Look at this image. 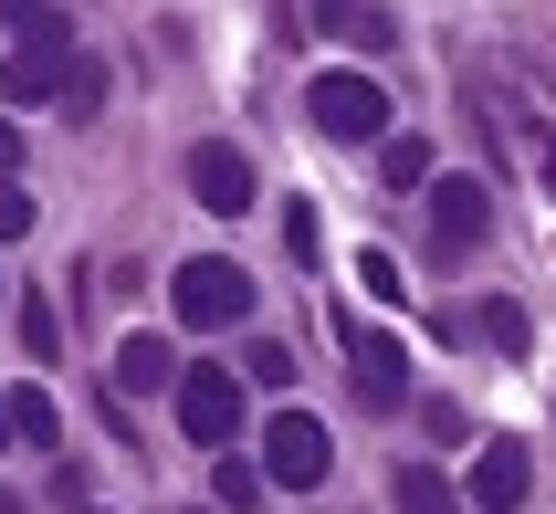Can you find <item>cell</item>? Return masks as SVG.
<instances>
[{
  "instance_id": "1",
  "label": "cell",
  "mask_w": 556,
  "mask_h": 514,
  "mask_svg": "<svg viewBox=\"0 0 556 514\" xmlns=\"http://www.w3.org/2000/svg\"><path fill=\"white\" fill-rule=\"evenodd\" d=\"M305 126L326 137V148H378V126H389V95H378V74H315Z\"/></svg>"
},
{
  "instance_id": "2",
  "label": "cell",
  "mask_w": 556,
  "mask_h": 514,
  "mask_svg": "<svg viewBox=\"0 0 556 514\" xmlns=\"http://www.w3.org/2000/svg\"><path fill=\"white\" fill-rule=\"evenodd\" d=\"M168 304H179V326L220 336V326H242V315H252V273H242V263H220V252H200V263H179Z\"/></svg>"
},
{
  "instance_id": "3",
  "label": "cell",
  "mask_w": 556,
  "mask_h": 514,
  "mask_svg": "<svg viewBox=\"0 0 556 514\" xmlns=\"http://www.w3.org/2000/svg\"><path fill=\"white\" fill-rule=\"evenodd\" d=\"M63 85H74V22H53V11H42V22H31V42L0 63V95H11V105H53Z\"/></svg>"
},
{
  "instance_id": "4",
  "label": "cell",
  "mask_w": 556,
  "mask_h": 514,
  "mask_svg": "<svg viewBox=\"0 0 556 514\" xmlns=\"http://www.w3.org/2000/svg\"><path fill=\"white\" fill-rule=\"evenodd\" d=\"M420 189H431V252H441V263H472L483 231H494V189H483V179H441V168Z\"/></svg>"
},
{
  "instance_id": "5",
  "label": "cell",
  "mask_w": 556,
  "mask_h": 514,
  "mask_svg": "<svg viewBox=\"0 0 556 514\" xmlns=\"http://www.w3.org/2000/svg\"><path fill=\"white\" fill-rule=\"evenodd\" d=\"M168 389H179V430H189V441L220 452V441L242 430V378H231V367H179Z\"/></svg>"
},
{
  "instance_id": "6",
  "label": "cell",
  "mask_w": 556,
  "mask_h": 514,
  "mask_svg": "<svg viewBox=\"0 0 556 514\" xmlns=\"http://www.w3.org/2000/svg\"><path fill=\"white\" fill-rule=\"evenodd\" d=\"M326 462H337L326 421H305V410H274L263 421V484H326Z\"/></svg>"
},
{
  "instance_id": "7",
  "label": "cell",
  "mask_w": 556,
  "mask_h": 514,
  "mask_svg": "<svg viewBox=\"0 0 556 514\" xmlns=\"http://www.w3.org/2000/svg\"><path fill=\"white\" fill-rule=\"evenodd\" d=\"M346 358H357V399L368 410H400L409 399V347L389 326H346Z\"/></svg>"
},
{
  "instance_id": "8",
  "label": "cell",
  "mask_w": 556,
  "mask_h": 514,
  "mask_svg": "<svg viewBox=\"0 0 556 514\" xmlns=\"http://www.w3.org/2000/svg\"><path fill=\"white\" fill-rule=\"evenodd\" d=\"M189 200H200V211H220V221H242L252 211V158L242 148H189Z\"/></svg>"
},
{
  "instance_id": "9",
  "label": "cell",
  "mask_w": 556,
  "mask_h": 514,
  "mask_svg": "<svg viewBox=\"0 0 556 514\" xmlns=\"http://www.w3.org/2000/svg\"><path fill=\"white\" fill-rule=\"evenodd\" d=\"M526 484H535L526 441H483V462H472V493H463V514H515V504H526Z\"/></svg>"
},
{
  "instance_id": "10",
  "label": "cell",
  "mask_w": 556,
  "mask_h": 514,
  "mask_svg": "<svg viewBox=\"0 0 556 514\" xmlns=\"http://www.w3.org/2000/svg\"><path fill=\"white\" fill-rule=\"evenodd\" d=\"M168 378H179V358H168V336H126V347H116V389H126V399L168 389Z\"/></svg>"
},
{
  "instance_id": "11",
  "label": "cell",
  "mask_w": 556,
  "mask_h": 514,
  "mask_svg": "<svg viewBox=\"0 0 556 514\" xmlns=\"http://www.w3.org/2000/svg\"><path fill=\"white\" fill-rule=\"evenodd\" d=\"M389 504H400V514H463V493L441 484L431 462H400V484H389Z\"/></svg>"
},
{
  "instance_id": "12",
  "label": "cell",
  "mask_w": 556,
  "mask_h": 514,
  "mask_svg": "<svg viewBox=\"0 0 556 514\" xmlns=\"http://www.w3.org/2000/svg\"><path fill=\"white\" fill-rule=\"evenodd\" d=\"M11 441H31V452H53V441H63L53 389H11Z\"/></svg>"
},
{
  "instance_id": "13",
  "label": "cell",
  "mask_w": 556,
  "mask_h": 514,
  "mask_svg": "<svg viewBox=\"0 0 556 514\" xmlns=\"http://www.w3.org/2000/svg\"><path fill=\"white\" fill-rule=\"evenodd\" d=\"M472 336H483V347H504V358H526V336H535V326H526V304H504V294H494L483 315H472Z\"/></svg>"
},
{
  "instance_id": "14",
  "label": "cell",
  "mask_w": 556,
  "mask_h": 514,
  "mask_svg": "<svg viewBox=\"0 0 556 514\" xmlns=\"http://www.w3.org/2000/svg\"><path fill=\"white\" fill-rule=\"evenodd\" d=\"M211 493H220V504H231V514H252V504H263V462H242V452H220V473H211Z\"/></svg>"
},
{
  "instance_id": "15",
  "label": "cell",
  "mask_w": 556,
  "mask_h": 514,
  "mask_svg": "<svg viewBox=\"0 0 556 514\" xmlns=\"http://www.w3.org/2000/svg\"><path fill=\"white\" fill-rule=\"evenodd\" d=\"M242 378H263V389H294L305 367H294V347H274V336H252V347H242Z\"/></svg>"
},
{
  "instance_id": "16",
  "label": "cell",
  "mask_w": 556,
  "mask_h": 514,
  "mask_svg": "<svg viewBox=\"0 0 556 514\" xmlns=\"http://www.w3.org/2000/svg\"><path fill=\"white\" fill-rule=\"evenodd\" d=\"M378 168H389V189H420V179H431V137H389Z\"/></svg>"
},
{
  "instance_id": "17",
  "label": "cell",
  "mask_w": 556,
  "mask_h": 514,
  "mask_svg": "<svg viewBox=\"0 0 556 514\" xmlns=\"http://www.w3.org/2000/svg\"><path fill=\"white\" fill-rule=\"evenodd\" d=\"M22 347H31V358H53V347H63V326H53V304H42V294H22Z\"/></svg>"
},
{
  "instance_id": "18",
  "label": "cell",
  "mask_w": 556,
  "mask_h": 514,
  "mask_svg": "<svg viewBox=\"0 0 556 514\" xmlns=\"http://www.w3.org/2000/svg\"><path fill=\"white\" fill-rule=\"evenodd\" d=\"M22 231H31V189L0 168V242H22Z\"/></svg>"
},
{
  "instance_id": "19",
  "label": "cell",
  "mask_w": 556,
  "mask_h": 514,
  "mask_svg": "<svg viewBox=\"0 0 556 514\" xmlns=\"http://www.w3.org/2000/svg\"><path fill=\"white\" fill-rule=\"evenodd\" d=\"M357 284H368V294H389V304L409 294V284H400V263H389V252H357Z\"/></svg>"
},
{
  "instance_id": "20",
  "label": "cell",
  "mask_w": 556,
  "mask_h": 514,
  "mask_svg": "<svg viewBox=\"0 0 556 514\" xmlns=\"http://www.w3.org/2000/svg\"><path fill=\"white\" fill-rule=\"evenodd\" d=\"M0 168H22V126L0 116Z\"/></svg>"
},
{
  "instance_id": "21",
  "label": "cell",
  "mask_w": 556,
  "mask_h": 514,
  "mask_svg": "<svg viewBox=\"0 0 556 514\" xmlns=\"http://www.w3.org/2000/svg\"><path fill=\"white\" fill-rule=\"evenodd\" d=\"M0 22H22V32H31V22H42V0H0Z\"/></svg>"
},
{
  "instance_id": "22",
  "label": "cell",
  "mask_w": 556,
  "mask_h": 514,
  "mask_svg": "<svg viewBox=\"0 0 556 514\" xmlns=\"http://www.w3.org/2000/svg\"><path fill=\"white\" fill-rule=\"evenodd\" d=\"M0 441H11V399H0Z\"/></svg>"
},
{
  "instance_id": "23",
  "label": "cell",
  "mask_w": 556,
  "mask_h": 514,
  "mask_svg": "<svg viewBox=\"0 0 556 514\" xmlns=\"http://www.w3.org/2000/svg\"><path fill=\"white\" fill-rule=\"evenodd\" d=\"M85 514H105V504H85Z\"/></svg>"
}]
</instances>
